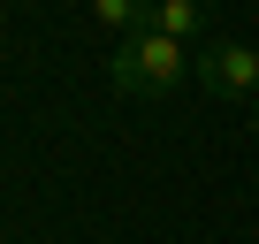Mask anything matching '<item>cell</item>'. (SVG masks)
I'll return each mask as SVG.
<instances>
[{
	"label": "cell",
	"mask_w": 259,
	"mask_h": 244,
	"mask_svg": "<svg viewBox=\"0 0 259 244\" xmlns=\"http://www.w3.org/2000/svg\"><path fill=\"white\" fill-rule=\"evenodd\" d=\"M251 138H259V99H251Z\"/></svg>",
	"instance_id": "5b68a950"
},
{
	"label": "cell",
	"mask_w": 259,
	"mask_h": 244,
	"mask_svg": "<svg viewBox=\"0 0 259 244\" xmlns=\"http://www.w3.org/2000/svg\"><path fill=\"white\" fill-rule=\"evenodd\" d=\"M191 76L213 99H259V46L251 38H206V46H191Z\"/></svg>",
	"instance_id": "7a4b0ae2"
},
{
	"label": "cell",
	"mask_w": 259,
	"mask_h": 244,
	"mask_svg": "<svg viewBox=\"0 0 259 244\" xmlns=\"http://www.w3.org/2000/svg\"><path fill=\"white\" fill-rule=\"evenodd\" d=\"M92 23L130 38V31H145V23H153V0H92Z\"/></svg>",
	"instance_id": "277c9868"
},
{
	"label": "cell",
	"mask_w": 259,
	"mask_h": 244,
	"mask_svg": "<svg viewBox=\"0 0 259 244\" xmlns=\"http://www.w3.org/2000/svg\"><path fill=\"white\" fill-rule=\"evenodd\" d=\"M206 8L213 0H153V31L176 46H206Z\"/></svg>",
	"instance_id": "3957f363"
},
{
	"label": "cell",
	"mask_w": 259,
	"mask_h": 244,
	"mask_svg": "<svg viewBox=\"0 0 259 244\" xmlns=\"http://www.w3.org/2000/svg\"><path fill=\"white\" fill-rule=\"evenodd\" d=\"M107 76H114V92H130V99H168V92L191 76V46H176V38H160V31L145 23V31L114 38Z\"/></svg>",
	"instance_id": "6da1fadb"
}]
</instances>
